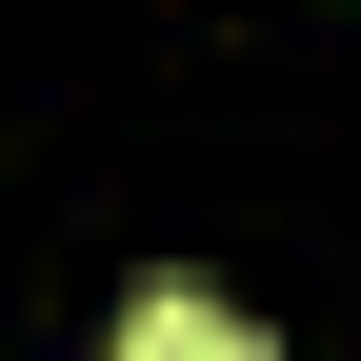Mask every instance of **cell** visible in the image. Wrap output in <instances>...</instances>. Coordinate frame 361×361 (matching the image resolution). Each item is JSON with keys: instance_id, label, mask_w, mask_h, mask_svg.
Listing matches in <instances>:
<instances>
[{"instance_id": "6da1fadb", "label": "cell", "mask_w": 361, "mask_h": 361, "mask_svg": "<svg viewBox=\"0 0 361 361\" xmlns=\"http://www.w3.org/2000/svg\"><path fill=\"white\" fill-rule=\"evenodd\" d=\"M121 361H241V322L180 301V281H141V301H121Z\"/></svg>"}]
</instances>
